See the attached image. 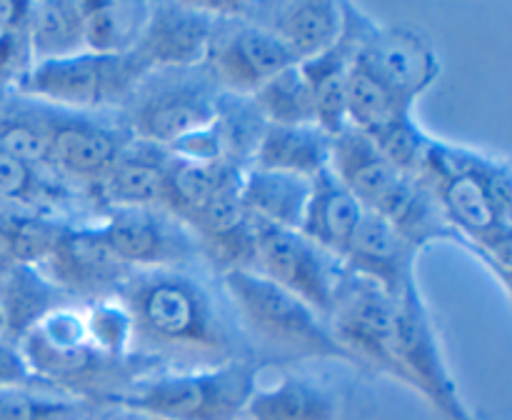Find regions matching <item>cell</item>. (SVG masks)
<instances>
[{
  "label": "cell",
  "instance_id": "cell-19",
  "mask_svg": "<svg viewBox=\"0 0 512 420\" xmlns=\"http://www.w3.org/2000/svg\"><path fill=\"white\" fill-rule=\"evenodd\" d=\"M418 250L385 218L365 213L343 255L345 270L373 280L390 295H398L410 280H415Z\"/></svg>",
  "mask_w": 512,
  "mask_h": 420
},
{
  "label": "cell",
  "instance_id": "cell-21",
  "mask_svg": "<svg viewBox=\"0 0 512 420\" xmlns=\"http://www.w3.org/2000/svg\"><path fill=\"white\" fill-rule=\"evenodd\" d=\"M330 170L370 213H380L403 180L410 178L385 160L370 135L355 128H345L333 138Z\"/></svg>",
  "mask_w": 512,
  "mask_h": 420
},
{
  "label": "cell",
  "instance_id": "cell-14",
  "mask_svg": "<svg viewBox=\"0 0 512 420\" xmlns=\"http://www.w3.org/2000/svg\"><path fill=\"white\" fill-rule=\"evenodd\" d=\"M98 228L130 270L183 268L200 258L193 233L160 208H110L100 215Z\"/></svg>",
  "mask_w": 512,
  "mask_h": 420
},
{
  "label": "cell",
  "instance_id": "cell-6",
  "mask_svg": "<svg viewBox=\"0 0 512 420\" xmlns=\"http://www.w3.org/2000/svg\"><path fill=\"white\" fill-rule=\"evenodd\" d=\"M218 98L220 88L203 65L148 70L120 110H115V118L130 138L170 148L213 123Z\"/></svg>",
  "mask_w": 512,
  "mask_h": 420
},
{
  "label": "cell",
  "instance_id": "cell-3",
  "mask_svg": "<svg viewBox=\"0 0 512 420\" xmlns=\"http://www.w3.org/2000/svg\"><path fill=\"white\" fill-rule=\"evenodd\" d=\"M20 353L43 385L113 408V400L143 375L163 368L143 353L110 358L85 330L83 303H65L20 338Z\"/></svg>",
  "mask_w": 512,
  "mask_h": 420
},
{
  "label": "cell",
  "instance_id": "cell-20",
  "mask_svg": "<svg viewBox=\"0 0 512 420\" xmlns=\"http://www.w3.org/2000/svg\"><path fill=\"white\" fill-rule=\"evenodd\" d=\"M170 150L145 140L130 138L120 150L118 160L95 193L98 208H160L168 175Z\"/></svg>",
  "mask_w": 512,
  "mask_h": 420
},
{
  "label": "cell",
  "instance_id": "cell-22",
  "mask_svg": "<svg viewBox=\"0 0 512 420\" xmlns=\"http://www.w3.org/2000/svg\"><path fill=\"white\" fill-rule=\"evenodd\" d=\"M365 213H368L365 205L328 168L315 175L310 183V198L303 223H300V233L343 260Z\"/></svg>",
  "mask_w": 512,
  "mask_h": 420
},
{
  "label": "cell",
  "instance_id": "cell-38",
  "mask_svg": "<svg viewBox=\"0 0 512 420\" xmlns=\"http://www.w3.org/2000/svg\"><path fill=\"white\" fill-rule=\"evenodd\" d=\"M28 13V3H13V0H0V45L8 38L10 30L20 23Z\"/></svg>",
  "mask_w": 512,
  "mask_h": 420
},
{
  "label": "cell",
  "instance_id": "cell-18",
  "mask_svg": "<svg viewBox=\"0 0 512 420\" xmlns=\"http://www.w3.org/2000/svg\"><path fill=\"white\" fill-rule=\"evenodd\" d=\"M348 390L335 375L285 370L273 385L260 383L250 398L248 420H345Z\"/></svg>",
  "mask_w": 512,
  "mask_h": 420
},
{
  "label": "cell",
  "instance_id": "cell-1",
  "mask_svg": "<svg viewBox=\"0 0 512 420\" xmlns=\"http://www.w3.org/2000/svg\"><path fill=\"white\" fill-rule=\"evenodd\" d=\"M118 298L133 318L135 353L163 368H198L253 355L233 308L225 305L228 298L220 300L188 265L133 270Z\"/></svg>",
  "mask_w": 512,
  "mask_h": 420
},
{
  "label": "cell",
  "instance_id": "cell-35",
  "mask_svg": "<svg viewBox=\"0 0 512 420\" xmlns=\"http://www.w3.org/2000/svg\"><path fill=\"white\" fill-rule=\"evenodd\" d=\"M365 135H370L375 148L385 155V160L393 163V168L410 175V178H418L420 175L425 160H428L430 145L435 140L433 135L420 128L413 113L400 115V118L385 123L383 128Z\"/></svg>",
  "mask_w": 512,
  "mask_h": 420
},
{
  "label": "cell",
  "instance_id": "cell-23",
  "mask_svg": "<svg viewBox=\"0 0 512 420\" xmlns=\"http://www.w3.org/2000/svg\"><path fill=\"white\" fill-rule=\"evenodd\" d=\"M70 300L53 280L45 275L40 265L10 263L0 278V318H3V335L13 343H20L28 330H33L40 320L55 308Z\"/></svg>",
  "mask_w": 512,
  "mask_h": 420
},
{
  "label": "cell",
  "instance_id": "cell-25",
  "mask_svg": "<svg viewBox=\"0 0 512 420\" xmlns=\"http://www.w3.org/2000/svg\"><path fill=\"white\" fill-rule=\"evenodd\" d=\"M313 180L250 165L240 180V203L255 223L300 230Z\"/></svg>",
  "mask_w": 512,
  "mask_h": 420
},
{
  "label": "cell",
  "instance_id": "cell-7",
  "mask_svg": "<svg viewBox=\"0 0 512 420\" xmlns=\"http://www.w3.org/2000/svg\"><path fill=\"white\" fill-rule=\"evenodd\" d=\"M393 360L398 383L423 395L443 420H480L458 388L418 278L395 295Z\"/></svg>",
  "mask_w": 512,
  "mask_h": 420
},
{
  "label": "cell",
  "instance_id": "cell-32",
  "mask_svg": "<svg viewBox=\"0 0 512 420\" xmlns=\"http://www.w3.org/2000/svg\"><path fill=\"white\" fill-rule=\"evenodd\" d=\"M255 108L270 125H305L313 123V98L300 63L280 70L278 75L260 85L253 95Z\"/></svg>",
  "mask_w": 512,
  "mask_h": 420
},
{
  "label": "cell",
  "instance_id": "cell-39",
  "mask_svg": "<svg viewBox=\"0 0 512 420\" xmlns=\"http://www.w3.org/2000/svg\"><path fill=\"white\" fill-rule=\"evenodd\" d=\"M100 420H158V418H148V415L133 413V410H120V408H110L108 413L103 415Z\"/></svg>",
  "mask_w": 512,
  "mask_h": 420
},
{
  "label": "cell",
  "instance_id": "cell-2",
  "mask_svg": "<svg viewBox=\"0 0 512 420\" xmlns=\"http://www.w3.org/2000/svg\"><path fill=\"white\" fill-rule=\"evenodd\" d=\"M460 245L508 290L512 258V173L505 158L435 138L418 175Z\"/></svg>",
  "mask_w": 512,
  "mask_h": 420
},
{
  "label": "cell",
  "instance_id": "cell-13",
  "mask_svg": "<svg viewBox=\"0 0 512 420\" xmlns=\"http://www.w3.org/2000/svg\"><path fill=\"white\" fill-rule=\"evenodd\" d=\"M353 65L373 75L395 98L415 105L440 75V55L420 30L403 25H378L360 13Z\"/></svg>",
  "mask_w": 512,
  "mask_h": 420
},
{
  "label": "cell",
  "instance_id": "cell-30",
  "mask_svg": "<svg viewBox=\"0 0 512 420\" xmlns=\"http://www.w3.org/2000/svg\"><path fill=\"white\" fill-rule=\"evenodd\" d=\"M108 410L45 385L0 390V420H100Z\"/></svg>",
  "mask_w": 512,
  "mask_h": 420
},
{
  "label": "cell",
  "instance_id": "cell-15",
  "mask_svg": "<svg viewBox=\"0 0 512 420\" xmlns=\"http://www.w3.org/2000/svg\"><path fill=\"white\" fill-rule=\"evenodd\" d=\"M40 268L75 303L118 298L133 270L120 263L98 223L68 225Z\"/></svg>",
  "mask_w": 512,
  "mask_h": 420
},
{
  "label": "cell",
  "instance_id": "cell-10",
  "mask_svg": "<svg viewBox=\"0 0 512 420\" xmlns=\"http://www.w3.org/2000/svg\"><path fill=\"white\" fill-rule=\"evenodd\" d=\"M393 318L395 295L350 270L340 278L325 315L335 340L348 350L358 368L378 370L398 380L393 360Z\"/></svg>",
  "mask_w": 512,
  "mask_h": 420
},
{
  "label": "cell",
  "instance_id": "cell-37",
  "mask_svg": "<svg viewBox=\"0 0 512 420\" xmlns=\"http://www.w3.org/2000/svg\"><path fill=\"white\" fill-rule=\"evenodd\" d=\"M23 385H43L25 363L20 345L0 335V390L23 388ZM48 388V385H45Z\"/></svg>",
  "mask_w": 512,
  "mask_h": 420
},
{
  "label": "cell",
  "instance_id": "cell-41",
  "mask_svg": "<svg viewBox=\"0 0 512 420\" xmlns=\"http://www.w3.org/2000/svg\"><path fill=\"white\" fill-rule=\"evenodd\" d=\"M0 335H3V318H0Z\"/></svg>",
  "mask_w": 512,
  "mask_h": 420
},
{
  "label": "cell",
  "instance_id": "cell-5",
  "mask_svg": "<svg viewBox=\"0 0 512 420\" xmlns=\"http://www.w3.org/2000/svg\"><path fill=\"white\" fill-rule=\"evenodd\" d=\"M263 370L255 355L198 368H158L123 390L113 408L158 420H240Z\"/></svg>",
  "mask_w": 512,
  "mask_h": 420
},
{
  "label": "cell",
  "instance_id": "cell-24",
  "mask_svg": "<svg viewBox=\"0 0 512 420\" xmlns=\"http://www.w3.org/2000/svg\"><path fill=\"white\" fill-rule=\"evenodd\" d=\"M330 138L315 123L305 125H265L253 155V168L278 170L313 180L330 168Z\"/></svg>",
  "mask_w": 512,
  "mask_h": 420
},
{
  "label": "cell",
  "instance_id": "cell-40",
  "mask_svg": "<svg viewBox=\"0 0 512 420\" xmlns=\"http://www.w3.org/2000/svg\"><path fill=\"white\" fill-rule=\"evenodd\" d=\"M5 95H10V93H3V90H0V103H3V100H5Z\"/></svg>",
  "mask_w": 512,
  "mask_h": 420
},
{
  "label": "cell",
  "instance_id": "cell-36",
  "mask_svg": "<svg viewBox=\"0 0 512 420\" xmlns=\"http://www.w3.org/2000/svg\"><path fill=\"white\" fill-rule=\"evenodd\" d=\"M85 330L100 353L110 358H130L135 355L133 318L120 298L93 300L83 303Z\"/></svg>",
  "mask_w": 512,
  "mask_h": 420
},
{
  "label": "cell",
  "instance_id": "cell-8",
  "mask_svg": "<svg viewBox=\"0 0 512 420\" xmlns=\"http://www.w3.org/2000/svg\"><path fill=\"white\" fill-rule=\"evenodd\" d=\"M145 73L148 68L133 53L80 50L68 58L35 63L15 93L73 113H105L120 110Z\"/></svg>",
  "mask_w": 512,
  "mask_h": 420
},
{
  "label": "cell",
  "instance_id": "cell-27",
  "mask_svg": "<svg viewBox=\"0 0 512 420\" xmlns=\"http://www.w3.org/2000/svg\"><path fill=\"white\" fill-rule=\"evenodd\" d=\"M243 173L245 170L230 163H195V160H180L170 155L163 188V210L185 223L215 193L240 183Z\"/></svg>",
  "mask_w": 512,
  "mask_h": 420
},
{
  "label": "cell",
  "instance_id": "cell-26",
  "mask_svg": "<svg viewBox=\"0 0 512 420\" xmlns=\"http://www.w3.org/2000/svg\"><path fill=\"white\" fill-rule=\"evenodd\" d=\"M28 45L33 65L85 50V0L28 3Z\"/></svg>",
  "mask_w": 512,
  "mask_h": 420
},
{
  "label": "cell",
  "instance_id": "cell-16",
  "mask_svg": "<svg viewBox=\"0 0 512 420\" xmlns=\"http://www.w3.org/2000/svg\"><path fill=\"white\" fill-rule=\"evenodd\" d=\"M215 25L213 3H150L148 23L133 55L148 70L203 65Z\"/></svg>",
  "mask_w": 512,
  "mask_h": 420
},
{
  "label": "cell",
  "instance_id": "cell-28",
  "mask_svg": "<svg viewBox=\"0 0 512 420\" xmlns=\"http://www.w3.org/2000/svg\"><path fill=\"white\" fill-rule=\"evenodd\" d=\"M148 0H85V50L128 55L148 23Z\"/></svg>",
  "mask_w": 512,
  "mask_h": 420
},
{
  "label": "cell",
  "instance_id": "cell-17",
  "mask_svg": "<svg viewBox=\"0 0 512 420\" xmlns=\"http://www.w3.org/2000/svg\"><path fill=\"white\" fill-rule=\"evenodd\" d=\"M230 8L275 35L298 63L328 50L343 28V3L335 0H243Z\"/></svg>",
  "mask_w": 512,
  "mask_h": 420
},
{
  "label": "cell",
  "instance_id": "cell-33",
  "mask_svg": "<svg viewBox=\"0 0 512 420\" xmlns=\"http://www.w3.org/2000/svg\"><path fill=\"white\" fill-rule=\"evenodd\" d=\"M413 113V105L395 98L383 83L365 73L358 65H350L348 73V128L373 133L390 120Z\"/></svg>",
  "mask_w": 512,
  "mask_h": 420
},
{
  "label": "cell",
  "instance_id": "cell-4",
  "mask_svg": "<svg viewBox=\"0 0 512 420\" xmlns=\"http://www.w3.org/2000/svg\"><path fill=\"white\" fill-rule=\"evenodd\" d=\"M220 285L235 320L255 358L293 360V363L355 365L348 350L335 340L328 320L305 300L280 288L255 270H230ZM358 368V365H355Z\"/></svg>",
  "mask_w": 512,
  "mask_h": 420
},
{
  "label": "cell",
  "instance_id": "cell-31",
  "mask_svg": "<svg viewBox=\"0 0 512 420\" xmlns=\"http://www.w3.org/2000/svg\"><path fill=\"white\" fill-rule=\"evenodd\" d=\"M265 118L255 108L248 95H230L220 90L218 108H215L213 128L223 148L225 163L240 170H248L253 163L255 148L265 130Z\"/></svg>",
  "mask_w": 512,
  "mask_h": 420
},
{
  "label": "cell",
  "instance_id": "cell-29",
  "mask_svg": "<svg viewBox=\"0 0 512 420\" xmlns=\"http://www.w3.org/2000/svg\"><path fill=\"white\" fill-rule=\"evenodd\" d=\"M53 135V108L20 93L0 103V148L45 168Z\"/></svg>",
  "mask_w": 512,
  "mask_h": 420
},
{
  "label": "cell",
  "instance_id": "cell-34",
  "mask_svg": "<svg viewBox=\"0 0 512 420\" xmlns=\"http://www.w3.org/2000/svg\"><path fill=\"white\" fill-rule=\"evenodd\" d=\"M68 225L70 223L53 218V215L13 210L8 230H5L3 250L13 263L43 265L55 250L58 240L63 238Z\"/></svg>",
  "mask_w": 512,
  "mask_h": 420
},
{
  "label": "cell",
  "instance_id": "cell-9",
  "mask_svg": "<svg viewBox=\"0 0 512 420\" xmlns=\"http://www.w3.org/2000/svg\"><path fill=\"white\" fill-rule=\"evenodd\" d=\"M215 25L203 68L223 93L253 95L280 70L298 60L275 35L235 13L230 3H213Z\"/></svg>",
  "mask_w": 512,
  "mask_h": 420
},
{
  "label": "cell",
  "instance_id": "cell-12",
  "mask_svg": "<svg viewBox=\"0 0 512 420\" xmlns=\"http://www.w3.org/2000/svg\"><path fill=\"white\" fill-rule=\"evenodd\" d=\"M128 140V130L118 123V118L53 108V135L45 168L75 193L95 203L100 183Z\"/></svg>",
  "mask_w": 512,
  "mask_h": 420
},
{
  "label": "cell",
  "instance_id": "cell-11",
  "mask_svg": "<svg viewBox=\"0 0 512 420\" xmlns=\"http://www.w3.org/2000/svg\"><path fill=\"white\" fill-rule=\"evenodd\" d=\"M253 270L298 295L325 318L345 265L300 230L255 223Z\"/></svg>",
  "mask_w": 512,
  "mask_h": 420
}]
</instances>
